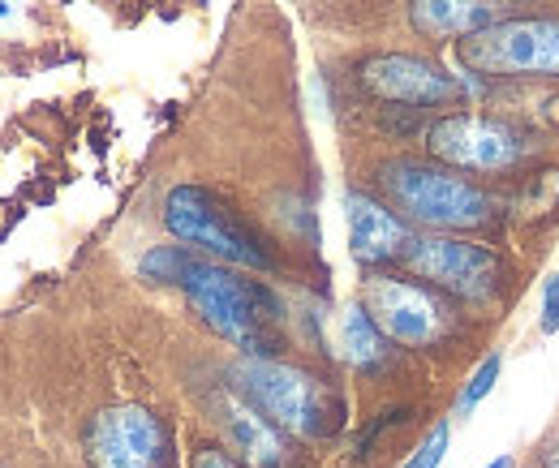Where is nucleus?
Returning <instances> with one entry per match:
<instances>
[{"label": "nucleus", "mask_w": 559, "mask_h": 468, "mask_svg": "<svg viewBox=\"0 0 559 468\" xmlns=\"http://www.w3.org/2000/svg\"><path fill=\"white\" fill-rule=\"evenodd\" d=\"M177 288L190 297V305L203 314L215 335L246 348V357H272L280 344V301L259 279H246L233 267H219L207 259H190Z\"/></svg>", "instance_id": "1"}, {"label": "nucleus", "mask_w": 559, "mask_h": 468, "mask_svg": "<svg viewBox=\"0 0 559 468\" xmlns=\"http://www.w3.org/2000/svg\"><path fill=\"white\" fill-rule=\"evenodd\" d=\"M233 387L267 421L301 439H328L341 430V396L301 365H284L272 357H241L233 365Z\"/></svg>", "instance_id": "2"}, {"label": "nucleus", "mask_w": 559, "mask_h": 468, "mask_svg": "<svg viewBox=\"0 0 559 468\" xmlns=\"http://www.w3.org/2000/svg\"><path fill=\"white\" fill-rule=\"evenodd\" d=\"M379 185L392 199L396 215L414 219L421 228L465 232V228L490 224V215H495V202L483 185L456 177V168L409 159V155L379 164Z\"/></svg>", "instance_id": "3"}, {"label": "nucleus", "mask_w": 559, "mask_h": 468, "mask_svg": "<svg viewBox=\"0 0 559 468\" xmlns=\"http://www.w3.org/2000/svg\"><path fill=\"white\" fill-rule=\"evenodd\" d=\"M164 224L177 241H186L190 250H203L215 263L250 271H272L276 259L267 250V241L224 202L203 185H177L164 199Z\"/></svg>", "instance_id": "4"}, {"label": "nucleus", "mask_w": 559, "mask_h": 468, "mask_svg": "<svg viewBox=\"0 0 559 468\" xmlns=\"http://www.w3.org/2000/svg\"><path fill=\"white\" fill-rule=\"evenodd\" d=\"M456 57L478 77H559V17H503L465 35Z\"/></svg>", "instance_id": "5"}, {"label": "nucleus", "mask_w": 559, "mask_h": 468, "mask_svg": "<svg viewBox=\"0 0 559 468\" xmlns=\"http://www.w3.org/2000/svg\"><path fill=\"white\" fill-rule=\"evenodd\" d=\"M426 151L435 164L456 172H508L534 151V142L512 121L483 112H448L426 130Z\"/></svg>", "instance_id": "6"}, {"label": "nucleus", "mask_w": 559, "mask_h": 468, "mask_svg": "<svg viewBox=\"0 0 559 468\" xmlns=\"http://www.w3.org/2000/svg\"><path fill=\"white\" fill-rule=\"evenodd\" d=\"M370 319L379 332L405 348H435L452 335V310L439 297V288H426L418 279L401 275H370L366 279V301Z\"/></svg>", "instance_id": "7"}, {"label": "nucleus", "mask_w": 559, "mask_h": 468, "mask_svg": "<svg viewBox=\"0 0 559 468\" xmlns=\"http://www.w3.org/2000/svg\"><path fill=\"white\" fill-rule=\"evenodd\" d=\"M401 267L426 279L439 292L461 297V301H490L503 288V275H508L503 259L495 250L461 241V237H414Z\"/></svg>", "instance_id": "8"}, {"label": "nucleus", "mask_w": 559, "mask_h": 468, "mask_svg": "<svg viewBox=\"0 0 559 468\" xmlns=\"http://www.w3.org/2000/svg\"><path fill=\"white\" fill-rule=\"evenodd\" d=\"M91 465L95 468H159L168 434L159 417L142 404H117L104 408L86 434Z\"/></svg>", "instance_id": "9"}, {"label": "nucleus", "mask_w": 559, "mask_h": 468, "mask_svg": "<svg viewBox=\"0 0 559 468\" xmlns=\"http://www.w3.org/2000/svg\"><path fill=\"white\" fill-rule=\"evenodd\" d=\"M357 82L383 99V104H405V108H435V104H448L456 99V77L443 73L435 61H421L409 52H379L370 61H361L357 69Z\"/></svg>", "instance_id": "10"}, {"label": "nucleus", "mask_w": 559, "mask_h": 468, "mask_svg": "<svg viewBox=\"0 0 559 468\" xmlns=\"http://www.w3.org/2000/svg\"><path fill=\"white\" fill-rule=\"evenodd\" d=\"M345 219H349V250L361 267H401V259L414 245L409 219L361 190L345 194Z\"/></svg>", "instance_id": "11"}, {"label": "nucleus", "mask_w": 559, "mask_h": 468, "mask_svg": "<svg viewBox=\"0 0 559 468\" xmlns=\"http://www.w3.org/2000/svg\"><path fill=\"white\" fill-rule=\"evenodd\" d=\"M219 425H224L233 452H237L250 468L284 465V439H280V425L276 421H267L250 400H241L237 392H224V396H219Z\"/></svg>", "instance_id": "12"}, {"label": "nucleus", "mask_w": 559, "mask_h": 468, "mask_svg": "<svg viewBox=\"0 0 559 468\" xmlns=\"http://www.w3.org/2000/svg\"><path fill=\"white\" fill-rule=\"evenodd\" d=\"M512 0H414L409 26L421 39H465L483 26L503 22Z\"/></svg>", "instance_id": "13"}, {"label": "nucleus", "mask_w": 559, "mask_h": 468, "mask_svg": "<svg viewBox=\"0 0 559 468\" xmlns=\"http://www.w3.org/2000/svg\"><path fill=\"white\" fill-rule=\"evenodd\" d=\"M341 348L357 370H379L388 361V344H383V332L379 323L370 319L366 305H349L345 319H341Z\"/></svg>", "instance_id": "14"}, {"label": "nucleus", "mask_w": 559, "mask_h": 468, "mask_svg": "<svg viewBox=\"0 0 559 468\" xmlns=\"http://www.w3.org/2000/svg\"><path fill=\"white\" fill-rule=\"evenodd\" d=\"M190 259H194V254H190V250H181V245H159V250H151V254L142 259L139 271H142V279H155V284H177Z\"/></svg>", "instance_id": "15"}, {"label": "nucleus", "mask_w": 559, "mask_h": 468, "mask_svg": "<svg viewBox=\"0 0 559 468\" xmlns=\"http://www.w3.org/2000/svg\"><path fill=\"white\" fill-rule=\"evenodd\" d=\"M499 370H503V357L490 352L487 361L474 370V379L465 383V392H461V400H456V412H474L478 404L487 400L490 392H495V383H499Z\"/></svg>", "instance_id": "16"}, {"label": "nucleus", "mask_w": 559, "mask_h": 468, "mask_svg": "<svg viewBox=\"0 0 559 468\" xmlns=\"http://www.w3.org/2000/svg\"><path fill=\"white\" fill-rule=\"evenodd\" d=\"M448 439H452V430L439 421L426 439H421V447L405 460V468H439L443 465V456H448Z\"/></svg>", "instance_id": "17"}, {"label": "nucleus", "mask_w": 559, "mask_h": 468, "mask_svg": "<svg viewBox=\"0 0 559 468\" xmlns=\"http://www.w3.org/2000/svg\"><path fill=\"white\" fill-rule=\"evenodd\" d=\"M543 332H559V271L547 275V284H543Z\"/></svg>", "instance_id": "18"}, {"label": "nucleus", "mask_w": 559, "mask_h": 468, "mask_svg": "<svg viewBox=\"0 0 559 468\" xmlns=\"http://www.w3.org/2000/svg\"><path fill=\"white\" fill-rule=\"evenodd\" d=\"M194 468H241V460L224 447H199L194 452Z\"/></svg>", "instance_id": "19"}, {"label": "nucleus", "mask_w": 559, "mask_h": 468, "mask_svg": "<svg viewBox=\"0 0 559 468\" xmlns=\"http://www.w3.org/2000/svg\"><path fill=\"white\" fill-rule=\"evenodd\" d=\"M538 465H543V468H559V434L551 439V443H547V447H543V452H538Z\"/></svg>", "instance_id": "20"}, {"label": "nucleus", "mask_w": 559, "mask_h": 468, "mask_svg": "<svg viewBox=\"0 0 559 468\" xmlns=\"http://www.w3.org/2000/svg\"><path fill=\"white\" fill-rule=\"evenodd\" d=\"M512 465H516V460H512V456H499V460H490L487 468H512Z\"/></svg>", "instance_id": "21"}, {"label": "nucleus", "mask_w": 559, "mask_h": 468, "mask_svg": "<svg viewBox=\"0 0 559 468\" xmlns=\"http://www.w3.org/2000/svg\"><path fill=\"white\" fill-rule=\"evenodd\" d=\"M9 13H13V9H9V0H0V17H9Z\"/></svg>", "instance_id": "22"}]
</instances>
